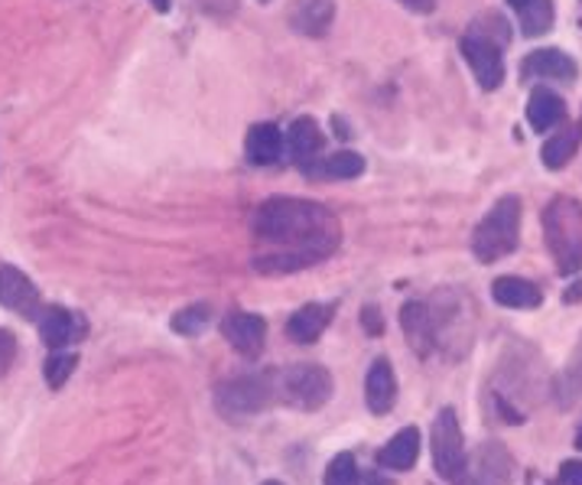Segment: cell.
Returning a JSON list of instances; mask_svg holds the SVG:
<instances>
[{
  "instance_id": "cell-10",
  "label": "cell",
  "mask_w": 582,
  "mask_h": 485,
  "mask_svg": "<svg viewBox=\"0 0 582 485\" xmlns=\"http://www.w3.org/2000/svg\"><path fill=\"white\" fill-rule=\"evenodd\" d=\"M524 79H550V82H573L576 79V62L560 52V49H534L531 56H524L521 62Z\"/></svg>"
},
{
  "instance_id": "cell-7",
  "label": "cell",
  "mask_w": 582,
  "mask_h": 485,
  "mask_svg": "<svg viewBox=\"0 0 582 485\" xmlns=\"http://www.w3.org/2000/svg\"><path fill=\"white\" fill-rule=\"evenodd\" d=\"M0 307L20 313L23 319H37L42 316V304L33 280L20 270V267L0 265Z\"/></svg>"
},
{
  "instance_id": "cell-21",
  "label": "cell",
  "mask_w": 582,
  "mask_h": 485,
  "mask_svg": "<svg viewBox=\"0 0 582 485\" xmlns=\"http://www.w3.org/2000/svg\"><path fill=\"white\" fill-rule=\"evenodd\" d=\"M365 174V160L355 150H335L333 157L319 160L309 177H326V179H355Z\"/></svg>"
},
{
  "instance_id": "cell-20",
  "label": "cell",
  "mask_w": 582,
  "mask_h": 485,
  "mask_svg": "<svg viewBox=\"0 0 582 485\" xmlns=\"http://www.w3.org/2000/svg\"><path fill=\"white\" fill-rule=\"evenodd\" d=\"M245 150H248L250 164L270 167L284 154V133L277 125H254L248 131V140H245Z\"/></svg>"
},
{
  "instance_id": "cell-31",
  "label": "cell",
  "mask_w": 582,
  "mask_h": 485,
  "mask_svg": "<svg viewBox=\"0 0 582 485\" xmlns=\"http://www.w3.org/2000/svg\"><path fill=\"white\" fill-rule=\"evenodd\" d=\"M404 7H411L416 13H430L433 7H436V0H401Z\"/></svg>"
},
{
  "instance_id": "cell-8",
  "label": "cell",
  "mask_w": 582,
  "mask_h": 485,
  "mask_svg": "<svg viewBox=\"0 0 582 485\" xmlns=\"http://www.w3.org/2000/svg\"><path fill=\"white\" fill-rule=\"evenodd\" d=\"M462 56L468 59L475 82L485 91H495L504 79V62H501V46L492 40H482L475 33L462 37Z\"/></svg>"
},
{
  "instance_id": "cell-13",
  "label": "cell",
  "mask_w": 582,
  "mask_h": 485,
  "mask_svg": "<svg viewBox=\"0 0 582 485\" xmlns=\"http://www.w3.org/2000/svg\"><path fill=\"white\" fill-rule=\"evenodd\" d=\"M333 0H293L290 27L303 37H323L333 27Z\"/></svg>"
},
{
  "instance_id": "cell-34",
  "label": "cell",
  "mask_w": 582,
  "mask_h": 485,
  "mask_svg": "<svg viewBox=\"0 0 582 485\" xmlns=\"http://www.w3.org/2000/svg\"><path fill=\"white\" fill-rule=\"evenodd\" d=\"M150 3H154V7H157L160 13H167V10H169V0H150Z\"/></svg>"
},
{
  "instance_id": "cell-19",
  "label": "cell",
  "mask_w": 582,
  "mask_h": 485,
  "mask_svg": "<svg viewBox=\"0 0 582 485\" xmlns=\"http://www.w3.org/2000/svg\"><path fill=\"white\" fill-rule=\"evenodd\" d=\"M566 118V105L556 91L550 89H534L531 91V101H527V125L537 133L550 131V128H560Z\"/></svg>"
},
{
  "instance_id": "cell-3",
  "label": "cell",
  "mask_w": 582,
  "mask_h": 485,
  "mask_svg": "<svg viewBox=\"0 0 582 485\" xmlns=\"http://www.w3.org/2000/svg\"><path fill=\"white\" fill-rule=\"evenodd\" d=\"M521 238V199L501 196L472 231V255L482 265H495L517 248Z\"/></svg>"
},
{
  "instance_id": "cell-12",
  "label": "cell",
  "mask_w": 582,
  "mask_h": 485,
  "mask_svg": "<svg viewBox=\"0 0 582 485\" xmlns=\"http://www.w3.org/2000/svg\"><path fill=\"white\" fill-rule=\"evenodd\" d=\"M287 147H290V157L309 174L319 157H323V131L313 118H296L287 133Z\"/></svg>"
},
{
  "instance_id": "cell-30",
  "label": "cell",
  "mask_w": 582,
  "mask_h": 485,
  "mask_svg": "<svg viewBox=\"0 0 582 485\" xmlns=\"http://www.w3.org/2000/svg\"><path fill=\"white\" fill-rule=\"evenodd\" d=\"M362 319H365V326H368L372 336H381V333H384V319H381V313H377L375 307L362 309Z\"/></svg>"
},
{
  "instance_id": "cell-18",
  "label": "cell",
  "mask_w": 582,
  "mask_h": 485,
  "mask_svg": "<svg viewBox=\"0 0 582 485\" xmlns=\"http://www.w3.org/2000/svg\"><path fill=\"white\" fill-rule=\"evenodd\" d=\"M492 297H495V304L507 309H537L543 304L541 287L531 280H521V277H499L492 284Z\"/></svg>"
},
{
  "instance_id": "cell-25",
  "label": "cell",
  "mask_w": 582,
  "mask_h": 485,
  "mask_svg": "<svg viewBox=\"0 0 582 485\" xmlns=\"http://www.w3.org/2000/svg\"><path fill=\"white\" fill-rule=\"evenodd\" d=\"M76 365H79V355H72V353L49 355V362H46V368H42V375H46L49 388H62V385L72 378Z\"/></svg>"
},
{
  "instance_id": "cell-28",
  "label": "cell",
  "mask_w": 582,
  "mask_h": 485,
  "mask_svg": "<svg viewBox=\"0 0 582 485\" xmlns=\"http://www.w3.org/2000/svg\"><path fill=\"white\" fill-rule=\"evenodd\" d=\"M13 355H17V339H13V333H7V329H0V378L10 372V365H13Z\"/></svg>"
},
{
  "instance_id": "cell-32",
  "label": "cell",
  "mask_w": 582,
  "mask_h": 485,
  "mask_svg": "<svg viewBox=\"0 0 582 485\" xmlns=\"http://www.w3.org/2000/svg\"><path fill=\"white\" fill-rule=\"evenodd\" d=\"M580 297H582V284H576V287L566 294V304H573V300H580Z\"/></svg>"
},
{
  "instance_id": "cell-14",
  "label": "cell",
  "mask_w": 582,
  "mask_h": 485,
  "mask_svg": "<svg viewBox=\"0 0 582 485\" xmlns=\"http://www.w3.org/2000/svg\"><path fill=\"white\" fill-rule=\"evenodd\" d=\"M401 326H404V336H407V343L414 346L416 355H426L436 349V329H433V316H430V307L426 304H407V307L401 309Z\"/></svg>"
},
{
  "instance_id": "cell-35",
  "label": "cell",
  "mask_w": 582,
  "mask_h": 485,
  "mask_svg": "<svg viewBox=\"0 0 582 485\" xmlns=\"http://www.w3.org/2000/svg\"><path fill=\"white\" fill-rule=\"evenodd\" d=\"M576 449H582V427L576 430Z\"/></svg>"
},
{
  "instance_id": "cell-37",
  "label": "cell",
  "mask_w": 582,
  "mask_h": 485,
  "mask_svg": "<svg viewBox=\"0 0 582 485\" xmlns=\"http://www.w3.org/2000/svg\"><path fill=\"white\" fill-rule=\"evenodd\" d=\"M264 485H280V483H264Z\"/></svg>"
},
{
  "instance_id": "cell-15",
  "label": "cell",
  "mask_w": 582,
  "mask_h": 485,
  "mask_svg": "<svg viewBox=\"0 0 582 485\" xmlns=\"http://www.w3.org/2000/svg\"><path fill=\"white\" fill-rule=\"evenodd\" d=\"M394 397H397V378H394V368L387 358H377L375 365L368 368V378H365V400H368V410L372 414H387L394 407Z\"/></svg>"
},
{
  "instance_id": "cell-9",
  "label": "cell",
  "mask_w": 582,
  "mask_h": 485,
  "mask_svg": "<svg viewBox=\"0 0 582 485\" xmlns=\"http://www.w3.org/2000/svg\"><path fill=\"white\" fill-rule=\"evenodd\" d=\"M221 336L248 358H257L264 353V343H267V323L254 313L245 309H235L221 319Z\"/></svg>"
},
{
  "instance_id": "cell-29",
  "label": "cell",
  "mask_w": 582,
  "mask_h": 485,
  "mask_svg": "<svg viewBox=\"0 0 582 485\" xmlns=\"http://www.w3.org/2000/svg\"><path fill=\"white\" fill-rule=\"evenodd\" d=\"M560 479H563V485H582V459L563 463V469H560Z\"/></svg>"
},
{
  "instance_id": "cell-4",
  "label": "cell",
  "mask_w": 582,
  "mask_h": 485,
  "mask_svg": "<svg viewBox=\"0 0 582 485\" xmlns=\"http://www.w3.org/2000/svg\"><path fill=\"white\" fill-rule=\"evenodd\" d=\"M274 395L299 410H319L333 397V375L319 365H290L274 372Z\"/></svg>"
},
{
  "instance_id": "cell-38",
  "label": "cell",
  "mask_w": 582,
  "mask_h": 485,
  "mask_svg": "<svg viewBox=\"0 0 582 485\" xmlns=\"http://www.w3.org/2000/svg\"><path fill=\"white\" fill-rule=\"evenodd\" d=\"M260 3H270V0H260Z\"/></svg>"
},
{
  "instance_id": "cell-16",
  "label": "cell",
  "mask_w": 582,
  "mask_h": 485,
  "mask_svg": "<svg viewBox=\"0 0 582 485\" xmlns=\"http://www.w3.org/2000/svg\"><path fill=\"white\" fill-rule=\"evenodd\" d=\"M40 333H42V343H46L49 349H66L72 339L82 336V326H79V319H76L69 309L49 307L42 309Z\"/></svg>"
},
{
  "instance_id": "cell-24",
  "label": "cell",
  "mask_w": 582,
  "mask_h": 485,
  "mask_svg": "<svg viewBox=\"0 0 582 485\" xmlns=\"http://www.w3.org/2000/svg\"><path fill=\"white\" fill-rule=\"evenodd\" d=\"M208 319H211V307L196 304V307L179 309V313L172 316V329H176L179 336H199L208 326Z\"/></svg>"
},
{
  "instance_id": "cell-26",
  "label": "cell",
  "mask_w": 582,
  "mask_h": 485,
  "mask_svg": "<svg viewBox=\"0 0 582 485\" xmlns=\"http://www.w3.org/2000/svg\"><path fill=\"white\" fill-rule=\"evenodd\" d=\"M560 400H563V410L573 404V397L580 395L582 392V343L580 349H576V355H573V362H570V368H566V375L560 378Z\"/></svg>"
},
{
  "instance_id": "cell-23",
  "label": "cell",
  "mask_w": 582,
  "mask_h": 485,
  "mask_svg": "<svg viewBox=\"0 0 582 485\" xmlns=\"http://www.w3.org/2000/svg\"><path fill=\"white\" fill-rule=\"evenodd\" d=\"M517 13H521L524 37H543L553 27V3L550 0H534L524 10H517Z\"/></svg>"
},
{
  "instance_id": "cell-22",
  "label": "cell",
  "mask_w": 582,
  "mask_h": 485,
  "mask_svg": "<svg viewBox=\"0 0 582 485\" xmlns=\"http://www.w3.org/2000/svg\"><path fill=\"white\" fill-rule=\"evenodd\" d=\"M580 128L576 131H563L556 133V137H550L546 143H543L541 150V160L543 167H550V170H560V167H566L570 160H573V154H576V143H580Z\"/></svg>"
},
{
  "instance_id": "cell-11",
  "label": "cell",
  "mask_w": 582,
  "mask_h": 485,
  "mask_svg": "<svg viewBox=\"0 0 582 485\" xmlns=\"http://www.w3.org/2000/svg\"><path fill=\"white\" fill-rule=\"evenodd\" d=\"M333 316L335 304H306V307H299L290 316L287 336H290L293 343H299V346H313L329 329Z\"/></svg>"
},
{
  "instance_id": "cell-5",
  "label": "cell",
  "mask_w": 582,
  "mask_h": 485,
  "mask_svg": "<svg viewBox=\"0 0 582 485\" xmlns=\"http://www.w3.org/2000/svg\"><path fill=\"white\" fill-rule=\"evenodd\" d=\"M270 400H277L274 395V375H248V378H231L225 385H218L215 392V404H218V414L225 420H250L257 417L260 410L270 407Z\"/></svg>"
},
{
  "instance_id": "cell-33",
  "label": "cell",
  "mask_w": 582,
  "mask_h": 485,
  "mask_svg": "<svg viewBox=\"0 0 582 485\" xmlns=\"http://www.w3.org/2000/svg\"><path fill=\"white\" fill-rule=\"evenodd\" d=\"M507 3H511L514 10H524V7H527V3H534V0H507Z\"/></svg>"
},
{
  "instance_id": "cell-36",
  "label": "cell",
  "mask_w": 582,
  "mask_h": 485,
  "mask_svg": "<svg viewBox=\"0 0 582 485\" xmlns=\"http://www.w3.org/2000/svg\"><path fill=\"white\" fill-rule=\"evenodd\" d=\"M375 485H391V483H384V479H377V483Z\"/></svg>"
},
{
  "instance_id": "cell-27",
  "label": "cell",
  "mask_w": 582,
  "mask_h": 485,
  "mask_svg": "<svg viewBox=\"0 0 582 485\" xmlns=\"http://www.w3.org/2000/svg\"><path fill=\"white\" fill-rule=\"evenodd\" d=\"M326 485H358V466L352 453H338L329 469H326Z\"/></svg>"
},
{
  "instance_id": "cell-17",
  "label": "cell",
  "mask_w": 582,
  "mask_h": 485,
  "mask_svg": "<svg viewBox=\"0 0 582 485\" xmlns=\"http://www.w3.org/2000/svg\"><path fill=\"white\" fill-rule=\"evenodd\" d=\"M420 430L416 427H404L391 443H384V449L377 453V463L384 469H397V473H407L414 469L416 459H420Z\"/></svg>"
},
{
  "instance_id": "cell-1",
  "label": "cell",
  "mask_w": 582,
  "mask_h": 485,
  "mask_svg": "<svg viewBox=\"0 0 582 485\" xmlns=\"http://www.w3.org/2000/svg\"><path fill=\"white\" fill-rule=\"evenodd\" d=\"M254 238L260 245L257 270L290 274L329 258L342 241V228L326 206L274 196L254 212Z\"/></svg>"
},
{
  "instance_id": "cell-6",
  "label": "cell",
  "mask_w": 582,
  "mask_h": 485,
  "mask_svg": "<svg viewBox=\"0 0 582 485\" xmlns=\"http://www.w3.org/2000/svg\"><path fill=\"white\" fill-rule=\"evenodd\" d=\"M430 453H433V466L440 473V479L458 483L465 476V441H462V427L453 407L440 410L430 430Z\"/></svg>"
},
{
  "instance_id": "cell-2",
  "label": "cell",
  "mask_w": 582,
  "mask_h": 485,
  "mask_svg": "<svg viewBox=\"0 0 582 485\" xmlns=\"http://www.w3.org/2000/svg\"><path fill=\"white\" fill-rule=\"evenodd\" d=\"M543 238L556 270L573 277L582 270V206L570 196H556L543 209Z\"/></svg>"
}]
</instances>
